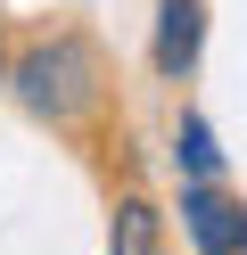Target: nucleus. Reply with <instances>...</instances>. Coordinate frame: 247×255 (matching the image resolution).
Instances as JSON below:
<instances>
[{"instance_id":"obj_5","label":"nucleus","mask_w":247,"mask_h":255,"mask_svg":"<svg viewBox=\"0 0 247 255\" xmlns=\"http://www.w3.org/2000/svg\"><path fill=\"white\" fill-rule=\"evenodd\" d=\"M181 165H190L198 181H214V132H206L198 116H181Z\"/></svg>"},{"instance_id":"obj_2","label":"nucleus","mask_w":247,"mask_h":255,"mask_svg":"<svg viewBox=\"0 0 247 255\" xmlns=\"http://www.w3.org/2000/svg\"><path fill=\"white\" fill-rule=\"evenodd\" d=\"M181 222H190V247H198V255H239V247H247V214H239L214 181H198L190 198H181Z\"/></svg>"},{"instance_id":"obj_4","label":"nucleus","mask_w":247,"mask_h":255,"mask_svg":"<svg viewBox=\"0 0 247 255\" xmlns=\"http://www.w3.org/2000/svg\"><path fill=\"white\" fill-rule=\"evenodd\" d=\"M107 255H165V222H157V206H148V198H124V206H115Z\"/></svg>"},{"instance_id":"obj_3","label":"nucleus","mask_w":247,"mask_h":255,"mask_svg":"<svg viewBox=\"0 0 247 255\" xmlns=\"http://www.w3.org/2000/svg\"><path fill=\"white\" fill-rule=\"evenodd\" d=\"M198 33H206V8L198 0H157V66L173 83L198 66Z\"/></svg>"},{"instance_id":"obj_1","label":"nucleus","mask_w":247,"mask_h":255,"mask_svg":"<svg viewBox=\"0 0 247 255\" xmlns=\"http://www.w3.org/2000/svg\"><path fill=\"white\" fill-rule=\"evenodd\" d=\"M8 83H16V99H25L33 116L74 124V116H91V107H99V58H91V41H82V33H58V41H41V50L16 58Z\"/></svg>"}]
</instances>
